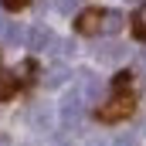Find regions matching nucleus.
Returning <instances> with one entry per match:
<instances>
[{
  "label": "nucleus",
  "instance_id": "obj_1",
  "mask_svg": "<svg viewBox=\"0 0 146 146\" xmlns=\"http://www.w3.org/2000/svg\"><path fill=\"white\" fill-rule=\"evenodd\" d=\"M133 109H136V99L129 92H115L106 106H99V119L102 122H119V119H126Z\"/></svg>",
  "mask_w": 146,
  "mask_h": 146
},
{
  "label": "nucleus",
  "instance_id": "obj_2",
  "mask_svg": "<svg viewBox=\"0 0 146 146\" xmlns=\"http://www.w3.org/2000/svg\"><path fill=\"white\" fill-rule=\"evenodd\" d=\"M85 106H88V102L82 99V92H78V88H72V92L61 99V122H65V126H78V122H82Z\"/></svg>",
  "mask_w": 146,
  "mask_h": 146
},
{
  "label": "nucleus",
  "instance_id": "obj_3",
  "mask_svg": "<svg viewBox=\"0 0 146 146\" xmlns=\"http://www.w3.org/2000/svg\"><path fill=\"white\" fill-rule=\"evenodd\" d=\"M99 21H102V10H82L75 27H78V34H99Z\"/></svg>",
  "mask_w": 146,
  "mask_h": 146
},
{
  "label": "nucleus",
  "instance_id": "obj_4",
  "mask_svg": "<svg viewBox=\"0 0 146 146\" xmlns=\"http://www.w3.org/2000/svg\"><path fill=\"white\" fill-rule=\"evenodd\" d=\"M78 75H82V88H78L82 99H85V102H95V99H99V88H102L99 75H92V72H78Z\"/></svg>",
  "mask_w": 146,
  "mask_h": 146
},
{
  "label": "nucleus",
  "instance_id": "obj_5",
  "mask_svg": "<svg viewBox=\"0 0 146 146\" xmlns=\"http://www.w3.org/2000/svg\"><path fill=\"white\" fill-rule=\"evenodd\" d=\"M119 31H122V14H119V10H102L99 34H119Z\"/></svg>",
  "mask_w": 146,
  "mask_h": 146
},
{
  "label": "nucleus",
  "instance_id": "obj_6",
  "mask_svg": "<svg viewBox=\"0 0 146 146\" xmlns=\"http://www.w3.org/2000/svg\"><path fill=\"white\" fill-rule=\"evenodd\" d=\"M17 88H21V78L17 75L14 72H0V102H7Z\"/></svg>",
  "mask_w": 146,
  "mask_h": 146
},
{
  "label": "nucleus",
  "instance_id": "obj_7",
  "mask_svg": "<svg viewBox=\"0 0 146 146\" xmlns=\"http://www.w3.org/2000/svg\"><path fill=\"white\" fill-rule=\"evenodd\" d=\"M51 41H54V37H51V31H48V27H34V31L27 34V48H34V51H44Z\"/></svg>",
  "mask_w": 146,
  "mask_h": 146
},
{
  "label": "nucleus",
  "instance_id": "obj_8",
  "mask_svg": "<svg viewBox=\"0 0 146 146\" xmlns=\"http://www.w3.org/2000/svg\"><path fill=\"white\" fill-rule=\"evenodd\" d=\"M65 78H68V68H65V65H54V68L48 72V82H44V85H61Z\"/></svg>",
  "mask_w": 146,
  "mask_h": 146
},
{
  "label": "nucleus",
  "instance_id": "obj_9",
  "mask_svg": "<svg viewBox=\"0 0 146 146\" xmlns=\"http://www.w3.org/2000/svg\"><path fill=\"white\" fill-rule=\"evenodd\" d=\"M133 27H136V37H143V41H146V3L136 10V24H133Z\"/></svg>",
  "mask_w": 146,
  "mask_h": 146
},
{
  "label": "nucleus",
  "instance_id": "obj_10",
  "mask_svg": "<svg viewBox=\"0 0 146 146\" xmlns=\"http://www.w3.org/2000/svg\"><path fill=\"white\" fill-rule=\"evenodd\" d=\"M24 27H7V34H3V41H7V44H21V41H24Z\"/></svg>",
  "mask_w": 146,
  "mask_h": 146
},
{
  "label": "nucleus",
  "instance_id": "obj_11",
  "mask_svg": "<svg viewBox=\"0 0 146 146\" xmlns=\"http://www.w3.org/2000/svg\"><path fill=\"white\" fill-rule=\"evenodd\" d=\"M112 146H139V139L133 136V133H122V136H115V143Z\"/></svg>",
  "mask_w": 146,
  "mask_h": 146
},
{
  "label": "nucleus",
  "instance_id": "obj_12",
  "mask_svg": "<svg viewBox=\"0 0 146 146\" xmlns=\"http://www.w3.org/2000/svg\"><path fill=\"white\" fill-rule=\"evenodd\" d=\"M24 3H31V0H3L7 10H17V7H24Z\"/></svg>",
  "mask_w": 146,
  "mask_h": 146
},
{
  "label": "nucleus",
  "instance_id": "obj_13",
  "mask_svg": "<svg viewBox=\"0 0 146 146\" xmlns=\"http://www.w3.org/2000/svg\"><path fill=\"white\" fill-rule=\"evenodd\" d=\"M75 3H78V0H58V10H65V14H68Z\"/></svg>",
  "mask_w": 146,
  "mask_h": 146
},
{
  "label": "nucleus",
  "instance_id": "obj_14",
  "mask_svg": "<svg viewBox=\"0 0 146 146\" xmlns=\"http://www.w3.org/2000/svg\"><path fill=\"white\" fill-rule=\"evenodd\" d=\"M88 146H106V143H102V139H99V143H88Z\"/></svg>",
  "mask_w": 146,
  "mask_h": 146
}]
</instances>
